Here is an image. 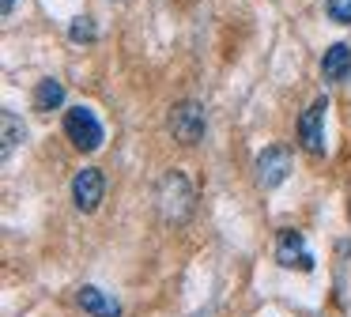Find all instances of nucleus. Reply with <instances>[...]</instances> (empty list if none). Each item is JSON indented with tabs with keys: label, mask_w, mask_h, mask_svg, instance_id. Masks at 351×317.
Returning <instances> with one entry per match:
<instances>
[{
	"label": "nucleus",
	"mask_w": 351,
	"mask_h": 317,
	"mask_svg": "<svg viewBox=\"0 0 351 317\" xmlns=\"http://www.w3.org/2000/svg\"><path fill=\"white\" fill-rule=\"evenodd\" d=\"M64 136H69L72 148H80V151H99L102 140H106V128L95 117V110H87V106H69V113H64Z\"/></svg>",
	"instance_id": "obj_1"
},
{
	"label": "nucleus",
	"mask_w": 351,
	"mask_h": 317,
	"mask_svg": "<svg viewBox=\"0 0 351 317\" xmlns=\"http://www.w3.org/2000/svg\"><path fill=\"white\" fill-rule=\"evenodd\" d=\"M159 208L170 223H182L193 211V185L185 181V174H167L159 185Z\"/></svg>",
	"instance_id": "obj_2"
},
{
	"label": "nucleus",
	"mask_w": 351,
	"mask_h": 317,
	"mask_svg": "<svg viewBox=\"0 0 351 317\" xmlns=\"http://www.w3.org/2000/svg\"><path fill=\"white\" fill-rule=\"evenodd\" d=\"M204 128H208V117H204V106L200 102H178L170 110V132L174 140H182L185 148L204 140Z\"/></svg>",
	"instance_id": "obj_3"
},
{
	"label": "nucleus",
	"mask_w": 351,
	"mask_h": 317,
	"mask_svg": "<svg viewBox=\"0 0 351 317\" xmlns=\"http://www.w3.org/2000/svg\"><path fill=\"white\" fill-rule=\"evenodd\" d=\"M325 113H328V98H313L298 117V143L310 155H325Z\"/></svg>",
	"instance_id": "obj_4"
},
{
	"label": "nucleus",
	"mask_w": 351,
	"mask_h": 317,
	"mask_svg": "<svg viewBox=\"0 0 351 317\" xmlns=\"http://www.w3.org/2000/svg\"><path fill=\"white\" fill-rule=\"evenodd\" d=\"M102 196H106V178H102L99 166H84V170L72 178V200L80 211H99Z\"/></svg>",
	"instance_id": "obj_5"
},
{
	"label": "nucleus",
	"mask_w": 351,
	"mask_h": 317,
	"mask_svg": "<svg viewBox=\"0 0 351 317\" xmlns=\"http://www.w3.org/2000/svg\"><path fill=\"white\" fill-rule=\"evenodd\" d=\"M276 261L283 268L313 272V253L306 246V234L302 231H280V238H276Z\"/></svg>",
	"instance_id": "obj_6"
},
{
	"label": "nucleus",
	"mask_w": 351,
	"mask_h": 317,
	"mask_svg": "<svg viewBox=\"0 0 351 317\" xmlns=\"http://www.w3.org/2000/svg\"><path fill=\"white\" fill-rule=\"evenodd\" d=\"M291 174V151L287 148H265L257 155V181L265 189H276L283 185Z\"/></svg>",
	"instance_id": "obj_7"
},
{
	"label": "nucleus",
	"mask_w": 351,
	"mask_h": 317,
	"mask_svg": "<svg viewBox=\"0 0 351 317\" xmlns=\"http://www.w3.org/2000/svg\"><path fill=\"white\" fill-rule=\"evenodd\" d=\"M321 75H325V83H343L351 75V45L348 42H336L325 49V57H321Z\"/></svg>",
	"instance_id": "obj_8"
},
{
	"label": "nucleus",
	"mask_w": 351,
	"mask_h": 317,
	"mask_svg": "<svg viewBox=\"0 0 351 317\" xmlns=\"http://www.w3.org/2000/svg\"><path fill=\"white\" fill-rule=\"evenodd\" d=\"M80 306L91 317H121V306L110 294H102L99 287H80Z\"/></svg>",
	"instance_id": "obj_9"
},
{
	"label": "nucleus",
	"mask_w": 351,
	"mask_h": 317,
	"mask_svg": "<svg viewBox=\"0 0 351 317\" xmlns=\"http://www.w3.org/2000/svg\"><path fill=\"white\" fill-rule=\"evenodd\" d=\"M0 132H4V155H12V151H16L19 143L27 140V125H23V117H19V113H12V110L0 113Z\"/></svg>",
	"instance_id": "obj_10"
},
{
	"label": "nucleus",
	"mask_w": 351,
	"mask_h": 317,
	"mask_svg": "<svg viewBox=\"0 0 351 317\" xmlns=\"http://www.w3.org/2000/svg\"><path fill=\"white\" fill-rule=\"evenodd\" d=\"M61 102H64V83L61 80H42L38 87H34V110L38 113L57 110Z\"/></svg>",
	"instance_id": "obj_11"
},
{
	"label": "nucleus",
	"mask_w": 351,
	"mask_h": 317,
	"mask_svg": "<svg viewBox=\"0 0 351 317\" xmlns=\"http://www.w3.org/2000/svg\"><path fill=\"white\" fill-rule=\"evenodd\" d=\"M69 38H72V42H95V38H99V30H95V23L87 19V15H80V19H72Z\"/></svg>",
	"instance_id": "obj_12"
},
{
	"label": "nucleus",
	"mask_w": 351,
	"mask_h": 317,
	"mask_svg": "<svg viewBox=\"0 0 351 317\" xmlns=\"http://www.w3.org/2000/svg\"><path fill=\"white\" fill-rule=\"evenodd\" d=\"M325 12L336 23H351V0H325Z\"/></svg>",
	"instance_id": "obj_13"
},
{
	"label": "nucleus",
	"mask_w": 351,
	"mask_h": 317,
	"mask_svg": "<svg viewBox=\"0 0 351 317\" xmlns=\"http://www.w3.org/2000/svg\"><path fill=\"white\" fill-rule=\"evenodd\" d=\"M16 4H19V0H4V15H12V12H16Z\"/></svg>",
	"instance_id": "obj_14"
}]
</instances>
